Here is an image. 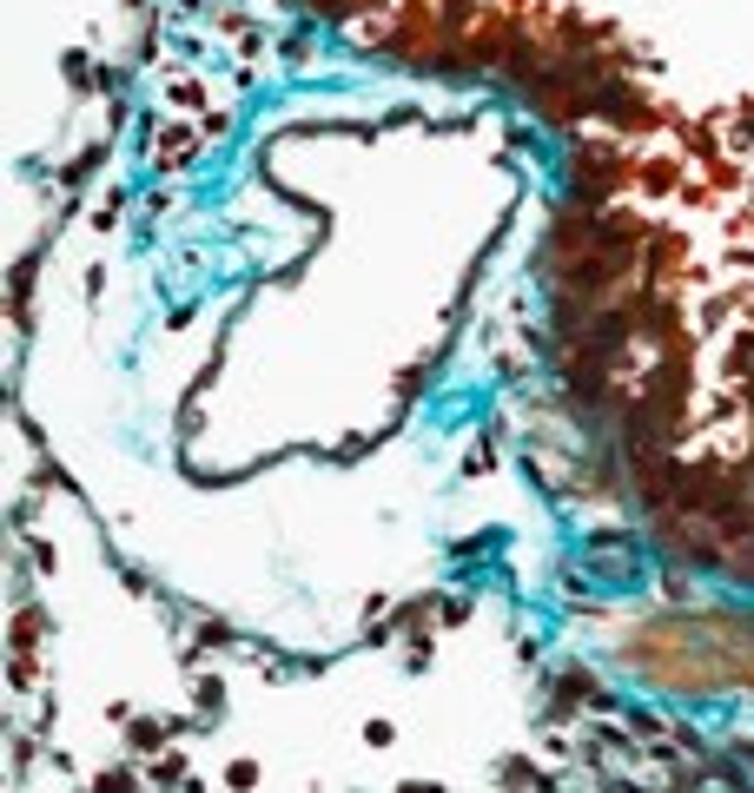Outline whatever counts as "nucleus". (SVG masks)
<instances>
[{
	"instance_id": "obj_3",
	"label": "nucleus",
	"mask_w": 754,
	"mask_h": 793,
	"mask_svg": "<svg viewBox=\"0 0 754 793\" xmlns=\"http://www.w3.org/2000/svg\"><path fill=\"white\" fill-rule=\"evenodd\" d=\"M225 787L252 793V787H258V761H232V768H225Z\"/></svg>"
},
{
	"instance_id": "obj_4",
	"label": "nucleus",
	"mask_w": 754,
	"mask_h": 793,
	"mask_svg": "<svg viewBox=\"0 0 754 793\" xmlns=\"http://www.w3.org/2000/svg\"><path fill=\"white\" fill-rule=\"evenodd\" d=\"M391 741H397L391 721H364V748H391Z\"/></svg>"
},
{
	"instance_id": "obj_2",
	"label": "nucleus",
	"mask_w": 754,
	"mask_h": 793,
	"mask_svg": "<svg viewBox=\"0 0 754 793\" xmlns=\"http://www.w3.org/2000/svg\"><path fill=\"white\" fill-rule=\"evenodd\" d=\"M86 793H152V787H146V768H139V761H113V768H93V774H86Z\"/></svg>"
},
{
	"instance_id": "obj_1",
	"label": "nucleus",
	"mask_w": 754,
	"mask_h": 793,
	"mask_svg": "<svg viewBox=\"0 0 754 793\" xmlns=\"http://www.w3.org/2000/svg\"><path fill=\"white\" fill-rule=\"evenodd\" d=\"M185 701H192V728H212V721L225 715V688H219L205 668H192V682H185Z\"/></svg>"
},
{
	"instance_id": "obj_5",
	"label": "nucleus",
	"mask_w": 754,
	"mask_h": 793,
	"mask_svg": "<svg viewBox=\"0 0 754 793\" xmlns=\"http://www.w3.org/2000/svg\"><path fill=\"white\" fill-rule=\"evenodd\" d=\"M397 793H450V787H437V781H404Z\"/></svg>"
}]
</instances>
